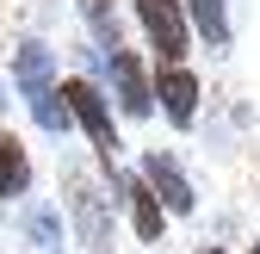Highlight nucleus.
<instances>
[{"instance_id": "9b49d317", "label": "nucleus", "mask_w": 260, "mask_h": 254, "mask_svg": "<svg viewBox=\"0 0 260 254\" xmlns=\"http://www.w3.org/2000/svg\"><path fill=\"white\" fill-rule=\"evenodd\" d=\"M186 19H192V44L205 56H230L236 50V7L230 0H186Z\"/></svg>"}, {"instance_id": "6e6552de", "label": "nucleus", "mask_w": 260, "mask_h": 254, "mask_svg": "<svg viewBox=\"0 0 260 254\" xmlns=\"http://www.w3.org/2000/svg\"><path fill=\"white\" fill-rule=\"evenodd\" d=\"M211 106V87L199 75V62H155V118L174 137H192Z\"/></svg>"}, {"instance_id": "39448f33", "label": "nucleus", "mask_w": 260, "mask_h": 254, "mask_svg": "<svg viewBox=\"0 0 260 254\" xmlns=\"http://www.w3.org/2000/svg\"><path fill=\"white\" fill-rule=\"evenodd\" d=\"M100 180H106V193H112V205H118V217H124V236L137 242V248H149V254H161L168 236H174V217L161 211V199L149 193V180L130 168V162L100 168Z\"/></svg>"}, {"instance_id": "dca6fc26", "label": "nucleus", "mask_w": 260, "mask_h": 254, "mask_svg": "<svg viewBox=\"0 0 260 254\" xmlns=\"http://www.w3.org/2000/svg\"><path fill=\"white\" fill-rule=\"evenodd\" d=\"M254 236H260V211H254Z\"/></svg>"}, {"instance_id": "20e7f679", "label": "nucleus", "mask_w": 260, "mask_h": 254, "mask_svg": "<svg viewBox=\"0 0 260 254\" xmlns=\"http://www.w3.org/2000/svg\"><path fill=\"white\" fill-rule=\"evenodd\" d=\"M62 100H69L75 137L87 143V162H93V168H118V162H130V143H124V118L112 112L106 87L93 81V75L69 69V75H62Z\"/></svg>"}, {"instance_id": "f257e3e1", "label": "nucleus", "mask_w": 260, "mask_h": 254, "mask_svg": "<svg viewBox=\"0 0 260 254\" xmlns=\"http://www.w3.org/2000/svg\"><path fill=\"white\" fill-rule=\"evenodd\" d=\"M62 50L50 31H13L7 44V81H13V100L25 106L31 131H38L44 143H69L75 137V118H69V100H62Z\"/></svg>"}, {"instance_id": "2eb2a0df", "label": "nucleus", "mask_w": 260, "mask_h": 254, "mask_svg": "<svg viewBox=\"0 0 260 254\" xmlns=\"http://www.w3.org/2000/svg\"><path fill=\"white\" fill-rule=\"evenodd\" d=\"M242 254H260V236H248V242H242Z\"/></svg>"}, {"instance_id": "4468645a", "label": "nucleus", "mask_w": 260, "mask_h": 254, "mask_svg": "<svg viewBox=\"0 0 260 254\" xmlns=\"http://www.w3.org/2000/svg\"><path fill=\"white\" fill-rule=\"evenodd\" d=\"M7 106H13V81H7V69H0V124H7Z\"/></svg>"}, {"instance_id": "f8f14e48", "label": "nucleus", "mask_w": 260, "mask_h": 254, "mask_svg": "<svg viewBox=\"0 0 260 254\" xmlns=\"http://www.w3.org/2000/svg\"><path fill=\"white\" fill-rule=\"evenodd\" d=\"M69 13L81 25V38L93 50H118L124 44V19H118V0H69Z\"/></svg>"}, {"instance_id": "1a4fd4ad", "label": "nucleus", "mask_w": 260, "mask_h": 254, "mask_svg": "<svg viewBox=\"0 0 260 254\" xmlns=\"http://www.w3.org/2000/svg\"><path fill=\"white\" fill-rule=\"evenodd\" d=\"M13 236H19V254H75L56 199H25V205H13Z\"/></svg>"}, {"instance_id": "f3484780", "label": "nucleus", "mask_w": 260, "mask_h": 254, "mask_svg": "<svg viewBox=\"0 0 260 254\" xmlns=\"http://www.w3.org/2000/svg\"><path fill=\"white\" fill-rule=\"evenodd\" d=\"M137 254H149V248H137Z\"/></svg>"}, {"instance_id": "423d86ee", "label": "nucleus", "mask_w": 260, "mask_h": 254, "mask_svg": "<svg viewBox=\"0 0 260 254\" xmlns=\"http://www.w3.org/2000/svg\"><path fill=\"white\" fill-rule=\"evenodd\" d=\"M130 168L149 180V193L161 199V211H168L174 224H192V217L205 211V193H199V180H192V168H186L180 149H168V143L130 149Z\"/></svg>"}, {"instance_id": "7ed1b4c3", "label": "nucleus", "mask_w": 260, "mask_h": 254, "mask_svg": "<svg viewBox=\"0 0 260 254\" xmlns=\"http://www.w3.org/2000/svg\"><path fill=\"white\" fill-rule=\"evenodd\" d=\"M81 75H93L106 87V100H112V112L124 124H149L155 118V62H149V50H137V44L93 50L81 38Z\"/></svg>"}, {"instance_id": "f03ea898", "label": "nucleus", "mask_w": 260, "mask_h": 254, "mask_svg": "<svg viewBox=\"0 0 260 254\" xmlns=\"http://www.w3.org/2000/svg\"><path fill=\"white\" fill-rule=\"evenodd\" d=\"M56 205H62V224H69V242L75 254H124V217L106 193V180L93 162H75V155H62L56 168Z\"/></svg>"}, {"instance_id": "0eeeda50", "label": "nucleus", "mask_w": 260, "mask_h": 254, "mask_svg": "<svg viewBox=\"0 0 260 254\" xmlns=\"http://www.w3.org/2000/svg\"><path fill=\"white\" fill-rule=\"evenodd\" d=\"M124 13H130V31L143 38L149 62H192L199 56L186 0H124Z\"/></svg>"}, {"instance_id": "9d476101", "label": "nucleus", "mask_w": 260, "mask_h": 254, "mask_svg": "<svg viewBox=\"0 0 260 254\" xmlns=\"http://www.w3.org/2000/svg\"><path fill=\"white\" fill-rule=\"evenodd\" d=\"M38 199V149H31L25 131H13V124H0V205H25Z\"/></svg>"}, {"instance_id": "ddd939ff", "label": "nucleus", "mask_w": 260, "mask_h": 254, "mask_svg": "<svg viewBox=\"0 0 260 254\" xmlns=\"http://www.w3.org/2000/svg\"><path fill=\"white\" fill-rule=\"evenodd\" d=\"M192 254H242V248H230V242H217V236H205V242L192 248Z\"/></svg>"}]
</instances>
